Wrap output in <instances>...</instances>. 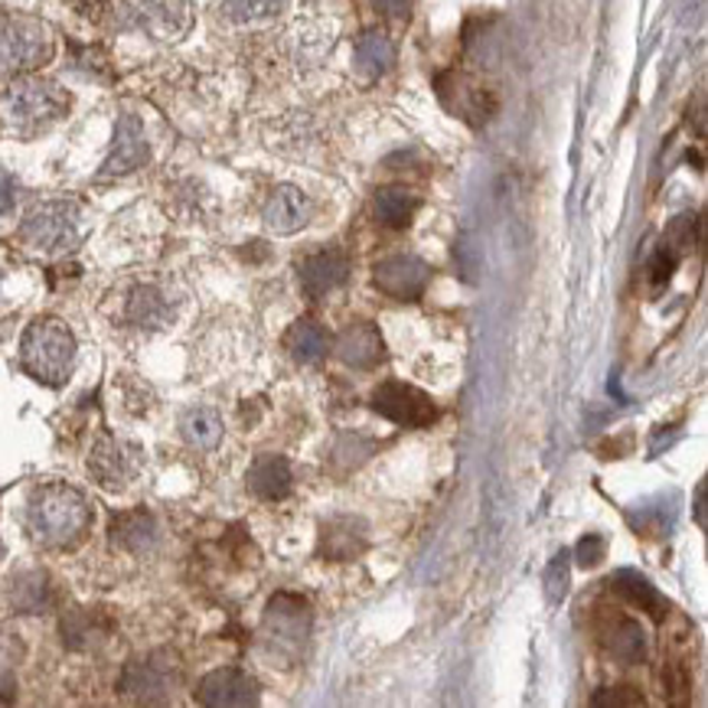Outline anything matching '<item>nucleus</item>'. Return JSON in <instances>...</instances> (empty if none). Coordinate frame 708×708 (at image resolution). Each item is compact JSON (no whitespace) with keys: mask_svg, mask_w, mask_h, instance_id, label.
Masks as SVG:
<instances>
[{"mask_svg":"<svg viewBox=\"0 0 708 708\" xmlns=\"http://www.w3.org/2000/svg\"><path fill=\"white\" fill-rule=\"evenodd\" d=\"M10 601H13L17 611H27V614L47 611L49 601H52L47 574L43 571H27V574L13 578L10 581Z\"/></svg>","mask_w":708,"mask_h":708,"instance_id":"27","label":"nucleus"},{"mask_svg":"<svg viewBox=\"0 0 708 708\" xmlns=\"http://www.w3.org/2000/svg\"><path fill=\"white\" fill-rule=\"evenodd\" d=\"M604 647L620 662H640L647 657V633L637 620L614 617L604 630Z\"/></svg>","mask_w":708,"mask_h":708,"instance_id":"24","label":"nucleus"},{"mask_svg":"<svg viewBox=\"0 0 708 708\" xmlns=\"http://www.w3.org/2000/svg\"><path fill=\"white\" fill-rule=\"evenodd\" d=\"M177 686V666L167 653H154L147 660L128 662L118 682V692L135 702H164L170 699V689Z\"/></svg>","mask_w":708,"mask_h":708,"instance_id":"8","label":"nucleus"},{"mask_svg":"<svg viewBox=\"0 0 708 708\" xmlns=\"http://www.w3.org/2000/svg\"><path fill=\"white\" fill-rule=\"evenodd\" d=\"M108 535H111V542L118 545V549H125V552H135V555H141L147 549H154L157 545V520L147 513V510H128V513H118L115 520H111V529H108Z\"/></svg>","mask_w":708,"mask_h":708,"instance_id":"20","label":"nucleus"},{"mask_svg":"<svg viewBox=\"0 0 708 708\" xmlns=\"http://www.w3.org/2000/svg\"><path fill=\"white\" fill-rule=\"evenodd\" d=\"M336 356H340V363H346L353 370H373L385 356L382 333L373 324H350L336 336Z\"/></svg>","mask_w":708,"mask_h":708,"instance_id":"18","label":"nucleus"},{"mask_svg":"<svg viewBox=\"0 0 708 708\" xmlns=\"http://www.w3.org/2000/svg\"><path fill=\"white\" fill-rule=\"evenodd\" d=\"M86 233V213L72 199H49L30 209V216L20 226V238L43 255L69 252L82 242Z\"/></svg>","mask_w":708,"mask_h":708,"instance_id":"4","label":"nucleus"},{"mask_svg":"<svg viewBox=\"0 0 708 708\" xmlns=\"http://www.w3.org/2000/svg\"><path fill=\"white\" fill-rule=\"evenodd\" d=\"M20 366L27 376H33L43 385H62L72 376V366H76L72 331L56 317L33 321L20 340Z\"/></svg>","mask_w":708,"mask_h":708,"instance_id":"3","label":"nucleus"},{"mask_svg":"<svg viewBox=\"0 0 708 708\" xmlns=\"http://www.w3.org/2000/svg\"><path fill=\"white\" fill-rule=\"evenodd\" d=\"M311 216H314V203H311V196L304 189L297 187L275 189L268 196V203H265V213H262L265 226L275 236H294V233H301L311 223Z\"/></svg>","mask_w":708,"mask_h":708,"instance_id":"13","label":"nucleus"},{"mask_svg":"<svg viewBox=\"0 0 708 708\" xmlns=\"http://www.w3.org/2000/svg\"><path fill=\"white\" fill-rule=\"evenodd\" d=\"M52 52L49 30L30 17H0V79L47 62Z\"/></svg>","mask_w":708,"mask_h":708,"instance_id":"5","label":"nucleus"},{"mask_svg":"<svg viewBox=\"0 0 708 708\" xmlns=\"http://www.w3.org/2000/svg\"><path fill=\"white\" fill-rule=\"evenodd\" d=\"M366 542V522L356 517H333L321 525V555L331 562H353Z\"/></svg>","mask_w":708,"mask_h":708,"instance_id":"17","label":"nucleus"},{"mask_svg":"<svg viewBox=\"0 0 708 708\" xmlns=\"http://www.w3.org/2000/svg\"><path fill=\"white\" fill-rule=\"evenodd\" d=\"M437 92H441V101H444L454 115L468 118L473 125L486 121V118L493 115V108H496V101L490 98V92H486L483 86H476L473 79L458 76V72L444 76V79L437 82Z\"/></svg>","mask_w":708,"mask_h":708,"instance_id":"16","label":"nucleus"},{"mask_svg":"<svg viewBox=\"0 0 708 708\" xmlns=\"http://www.w3.org/2000/svg\"><path fill=\"white\" fill-rule=\"evenodd\" d=\"M611 584H614V591L620 598H627L633 608H640L643 614H650L653 620H662V617L669 614V601L662 598L660 591L640 571L623 568V571H617L614 578H611Z\"/></svg>","mask_w":708,"mask_h":708,"instance_id":"23","label":"nucleus"},{"mask_svg":"<svg viewBox=\"0 0 708 708\" xmlns=\"http://www.w3.org/2000/svg\"><path fill=\"white\" fill-rule=\"evenodd\" d=\"M121 13H125V27L144 30L160 40L184 33L189 23L187 7L174 3V0H125Z\"/></svg>","mask_w":708,"mask_h":708,"instance_id":"10","label":"nucleus"},{"mask_svg":"<svg viewBox=\"0 0 708 708\" xmlns=\"http://www.w3.org/2000/svg\"><path fill=\"white\" fill-rule=\"evenodd\" d=\"M419 209V196L405 187H389L378 189L376 196V219L385 229H405L412 223Z\"/></svg>","mask_w":708,"mask_h":708,"instance_id":"26","label":"nucleus"},{"mask_svg":"<svg viewBox=\"0 0 708 708\" xmlns=\"http://www.w3.org/2000/svg\"><path fill=\"white\" fill-rule=\"evenodd\" d=\"M356 72L363 82H376L392 66H395V43L389 40L385 30H366L356 40Z\"/></svg>","mask_w":708,"mask_h":708,"instance_id":"22","label":"nucleus"},{"mask_svg":"<svg viewBox=\"0 0 708 708\" xmlns=\"http://www.w3.org/2000/svg\"><path fill=\"white\" fill-rule=\"evenodd\" d=\"M69 111V95L49 79H20L0 95V135L37 138Z\"/></svg>","mask_w":708,"mask_h":708,"instance_id":"2","label":"nucleus"},{"mask_svg":"<svg viewBox=\"0 0 708 708\" xmlns=\"http://www.w3.org/2000/svg\"><path fill=\"white\" fill-rule=\"evenodd\" d=\"M141 471V451L128 441H118L111 434L98 437L89 458V473L105 490H125Z\"/></svg>","mask_w":708,"mask_h":708,"instance_id":"9","label":"nucleus"},{"mask_svg":"<svg viewBox=\"0 0 708 708\" xmlns=\"http://www.w3.org/2000/svg\"><path fill=\"white\" fill-rule=\"evenodd\" d=\"M431 268L415 255H392L373 268V284L395 301H419L425 294Z\"/></svg>","mask_w":708,"mask_h":708,"instance_id":"11","label":"nucleus"},{"mask_svg":"<svg viewBox=\"0 0 708 708\" xmlns=\"http://www.w3.org/2000/svg\"><path fill=\"white\" fill-rule=\"evenodd\" d=\"M105 637V623L101 617L89 614V611H72L62 617V640L72 650H89L92 643H98Z\"/></svg>","mask_w":708,"mask_h":708,"instance_id":"30","label":"nucleus"},{"mask_svg":"<svg viewBox=\"0 0 708 708\" xmlns=\"http://www.w3.org/2000/svg\"><path fill=\"white\" fill-rule=\"evenodd\" d=\"M180 431L196 451H213L223 441V419L216 409H189L180 422Z\"/></svg>","mask_w":708,"mask_h":708,"instance_id":"28","label":"nucleus"},{"mask_svg":"<svg viewBox=\"0 0 708 708\" xmlns=\"http://www.w3.org/2000/svg\"><path fill=\"white\" fill-rule=\"evenodd\" d=\"M147 157H150V147L144 138L141 121L135 115H121V121L115 128V147L101 167V177H125V174L144 167Z\"/></svg>","mask_w":708,"mask_h":708,"instance_id":"15","label":"nucleus"},{"mask_svg":"<svg viewBox=\"0 0 708 708\" xmlns=\"http://www.w3.org/2000/svg\"><path fill=\"white\" fill-rule=\"evenodd\" d=\"M196 699L213 708H245L258 706V682L245 669H216L196 686Z\"/></svg>","mask_w":708,"mask_h":708,"instance_id":"12","label":"nucleus"},{"mask_svg":"<svg viewBox=\"0 0 708 708\" xmlns=\"http://www.w3.org/2000/svg\"><path fill=\"white\" fill-rule=\"evenodd\" d=\"M676 255L666 248V245H660L657 252H653V258H650V282L653 284H666L669 282V275L676 272Z\"/></svg>","mask_w":708,"mask_h":708,"instance_id":"34","label":"nucleus"},{"mask_svg":"<svg viewBox=\"0 0 708 708\" xmlns=\"http://www.w3.org/2000/svg\"><path fill=\"white\" fill-rule=\"evenodd\" d=\"M568 584H571V555L562 549V552L549 562V568H545V598H549L552 604L566 601Z\"/></svg>","mask_w":708,"mask_h":708,"instance_id":"31","label":"nucleus"},{"mask_svg":"<svg viewBox=\"0 0 708 708\" xmlns=\"http://www.w3.org/2000/svg\"><path fill=\"white\" fill-rule=\"evenodd\" d=\"M297 275H301V287L307 297H327L350 278V258L340 248H324V252L307 255L301 262Z\"/></svg>","mask_w":708,"mask_h":708,"instance_id":"14","label":"nucleus"},{"mask_svg":"<svg viewBox=\"0 0 708 708\" xmlns=\"http://www.w3.org/2000/svg\"><path fill=\"white\" fill-rule=\"evenodd\" d=\"M27 520H30V532L40 545L76 549L92 525V507L76 486L47 483L33 493Z\"/></svg>","mask_w":708,"mask_h":708,"instance_id":"1","label":"nucleus"},{"mask_svg":"<svg viewBox=\"0 0 708 708\" xmlns=\"http://www.w3.org/2000/svg\"><path fill=\"white\" fill-rule=\"evenodd\" d=\"M373 409L382 419L405 427H427L437 419L431 395H425L422 389H415L409 382H395V378L382 382L373 392Z\"/></svg>","mask_w":708,"mask_h":708,"instance_id":"7","label":"nucleus"},{"mask_svg":"<svg viewBox=\"0 0 708 708\" xmlns=\"http://www.w3.org/2000/svg\"><path fill=\"white\" fill-rule=\"evenodd\" d=\"M604 555H608V542H604V535L591 532V535H584V539L578 542V566L581 568L601 566V562H604Z\"/></svg>","mask_w":708,"mask_h":708,"instance_id":"32","label":"nucleus"},{"mask_svg":"<svg viewBox=\"0 0 708 708\" xmlns=\"http://www.w3.org/2000/svg\"><path fill=\"white\" fill-rule=\"evenodd\" d=\"M128 321L141 331H164L174 321V304L154 284H141L128 297Z\"/></svg>","mask_w":708,"mask_h":708,"instance_id":"21","label":"nucleus"},{"mask_svg":"<svg viewBox=\"0 0 708 708\" xmlns=\"http://www.w3.org/2000/svg\"><path fill=\"white\" fill-rule=\"evenodd\" d=\"M287 350L297 363L304 366H314L327 356V346H331V336L327 331L317 324V321H297L291 331H287Z\"/></svg>","mask_w":708,"mask_h":708,"instance_id":"25","label":"nucleus"},{"mask_svg":"<svg viewBox=\"0 0 708 708\" xmlns=\"http://www.w3.org/2000/svg\"><path fill=\"white\" fill-rule=\"evenodd\" d=\"M13 203H17V184L10 174L0 170V219L13 213Z\"/></svg>","mask_w":708,"mask_h":708,"instance_id":"35","label":"nucleus"},{"mask_svg":"<svg viewBox=\"0 0 708 708\" xmlns=\"http://www.w3.org/2000/svg\"><path fill=\"white\" fill-rule=\"evenodd\" d=\"M287 10V0H223V17L229 23H268Z\"/></svg>","mask_w":708,"mask_h":708,"instance_id":"29","label":"nucleus"},{"mask_svg":"<svg viewBox=\"0 0 708 708\" xmlns=\"http://www.w3.org/2000/svg\"><path fill=\"white\" fill-rule=\"evenodd\" d=\"M0 562H3V542H0Z\"/></svg>","mask_w":708,"mask_h":708,"instance_id":"38","label":"nucleus"},{"mask_svg":"<svg viewBox=\"0 0 708 708\" xmlns=\"http://www.w3.org/2000/svg\"><path fill=\"white\" fill-rule=\"evenodd\" d=\"M376 7L392 20H405L409 10H412V0H376Z\"/></svg>","mask_w":708,"mask_h":708,"instance_id":"36","label":"nucleus"},{"mask_svg":"<svg viewBox=\"0 0 708 708\" xmlns=\"http://www.w3.org/2000/svg\"><path fill=\"white\" fill-rule=\"evenodd\" d=\"M696 507H699V510H696L699 522H706V510H702V507H706V486H699V503H696Z\"/></svg>","mask_w":708,"mask_h":708,"instance_id":"37","label":"nucleus"},{"mask_svg":"<svg viewBox=\"0 0 708 708\" xmlns=\"http://www.w3.org/2000/svg\"><path fill=\"white\" fill-rule=\"evenodd\" d=\"M594 706H627L637 708L643 706V696L637 689H627V686H611V689H601L594 696Z\"/></svg>","mask_w":708,"mask_h":708,"instance_id":"33","label":"nucleus"},{"mask_svg":"<svg viewBox=\"0 0 708 708\" xmlns=\"http://www.w3.org/2000/svg\"><path fill=\"white\" fill-rule=\"evenodd\" d=\"M294 486V471L291 464L278 458V454H262L252 468H248V490L258 496V500H284Z\"/></svg>","mask_w":708,"mask_h":708,"instance_id":"19","label":"nucleus"},{"mask_svg":"<svg viewBox=\"0 0 708 708\" xmlns=\"http://www.w3.org/2000/svg\"><path fill=\"white\" fill-rule=\"evenodd\" d=\"M311 637V608L307 601L294 594H278L265 611V643L275 650V657L294 660Z\"/></svg>","mask_w":708,"mask_h":708,"instance_id":"6","label":"nucleus"}]
</instances>
